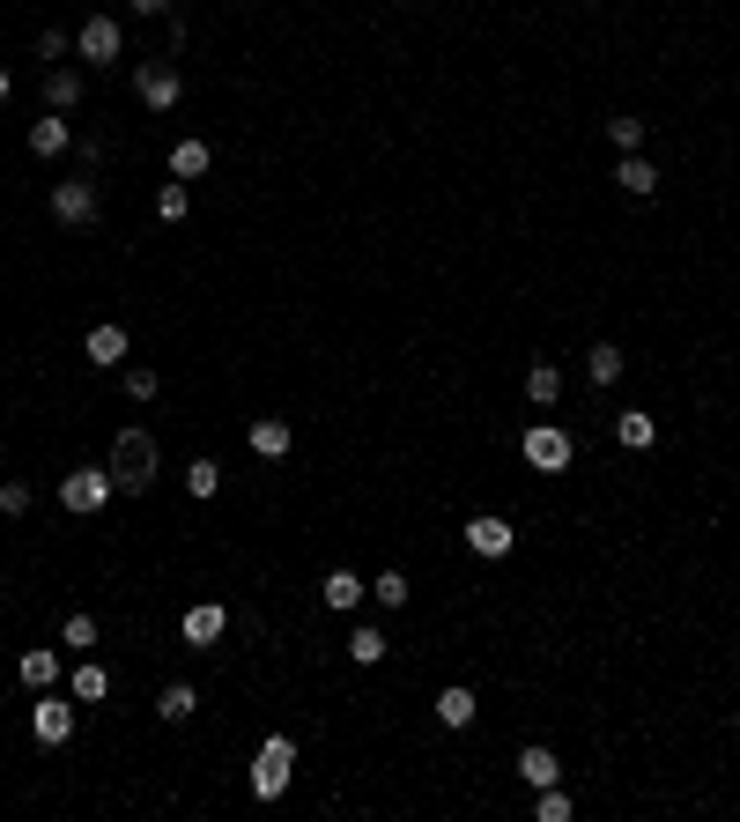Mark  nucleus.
Wrapping results in <instances>:
<instances>
[{"mask_svg":"<svg viewBox=\"0 0 740 822\" xmlns=\"http://www.w3.org/2000/svg\"><path fill=\"white\" fill-rule=\"evenodd\" d=\"M112 497H119V482H112V467H74V474H60V504H67L74 519H89V512H104Z\"/></svg>","mask_w":740,"mask_h":822,"instance_id":"3","label":"nucleus"},{"mask_svg":"<svg viewBox=\"0 0 740 822\" xmlns=\"http://www.w3.org/2000/svg\"><path fill=\"white\" fill-rule=\"evenodd\" d=\"M8 89H15V75H8V67H0V104H8Z\"/></svg>","mask_w":740,"mask_h":822,"instance_id":"37","label":"nucleus"},{"mask_svg":"<svg viewBox=\"0 0 740 822\" xmlns=\"http://www.w3.org/2000/svg\"><path fill=\"white\" fill-rule=\"evenodd\" d=\"M615 438H622V445H630V452H644V445H652V438H659V423H652L644 408H630V415H615Z\"/></svg>","mask_w":740,"mask_h":822,"instance_id":"27","label":"nucleus"},{"mask_svg":"<svg viewBox=\"0 0 740 822\" xmlns=\"http://www.w3.org/2000/svg\"><path fill=\"white\" fill-rule=\"evenodd\" d=\"M518 778L541 793V786H563V763H556V748H541V741H526L518 748Z\"/></svg>","mask_w":740,"mask_h":822,"instance_id":"16","label":"nucleus"},{"mask_svg":"<svg viewBox=\"0 0 740 822\" xmlns=\"http://www.w3.org/2000/svg\"><path fill=\"white\" fill-rule=\"evenodd\" d=\"M186 208H193V186H186V178H171V186L156 193V215H163V223H186Z\"/></svg>","mask_w":740,"mask_h":822,"instance_id":"29","label":"nucleus"},{"mask_svg":"<svg viewBox=\"0 0 740 822\" xmlns=\"http://www.w3.org/2000/svg\"><path fill=\"white\" fill-rule=\"evenodd\" d=\"M526 400H533V408H556V400H563V371H556L548 356L526 371Z\"/></svg>","mask_w":740,"mask_h":822,"instance_id":"23","label":"nucleus"},{"mask_svg":"<svg viewBox=\"0 0 740 822\" xmlns=\"http://www.w3.org/2000/svg\"><path fill=\"white\" fill-rule=\"evenodd\" d=\"M38 60H52V67H60V60H67V30H45V38H38Z\"/></svg>","mask_w":740,"mask_h":822,"instance_id":"35","label":"nucleus"},{"mask_svg":"<svg viewBox=\"0 0 740 822\" xmlns=\"http://www.w3.org/2000/svg\"><path fill=\"white\" fill-rule=\"evenodd\" d=\"M370 600H378V608H408V600H415L408 593V571H378L370 578Z\"/></svg>","mask_w":740,"mask_h":822,"instance_id":"28","label":"nucleus"},{"mask_svg":"<svg viewBox=\"0 0 740 822\" xmlns=\"http://www.w3.org/2000/svg\"><path fill=\"white\" fill-rule=\"evenodd\" d=\"M208 164H215V156H208V141H200V134H186V141H171V178H186V186H193V178L208 171Z\"/></svg>","mask_w":740,"mask_h":822,"instance_id":"19","label":"nucleus"},{"mask_svg":"<svg viewBox=\"0 0 740 822\" xmlns=\"http://www.w3.org/2000/svg\"><path fill=\"white\" fill-rule=\"evenodd\" d=\"M518 452H526V467H533V474H563L570 460H578L570 430H556V423H533L526 438H518Z\"/></svg>","mask_w":740,"mask_h":822,"instance_id":"4","label":"nucleus"},{"mask_svg":"<svg viewBox=\"0 0 740 822\" xmlns=\"http://www.w3.org/2000/svg\"><path fill=\"white\" fill-rule=\"evenodd\" d=\"M585 378L600 386V393L622 378V349H615V341H592V349H585Z\"/></svg>","mask_w":740,"mask_h":822,"instance_id":"24","label":"nucleus"},{"mask_svg":"<svg viewBox=\"0 0 740 822\" xmlns=\"http://www.w3.org/2000/svg\"><path fill=\"white\" fill-rule=\"evenodd\" d=\"M644 134H652V126H644L637 112H622V119H607V141H615L622 156H630V149H644Z\"/></svg>","mask_w":740,"mask_h":822,"instance_id":"31","label":"nucleus"},{"mask_svg":"<svg viewBox=\"0 0 740 822\" xmlns=\"http://www.w3.org/2000/svg\"><path fill=\"white\" fill-rule=\"evenodd\" d=\"M193 712H200L193 682H163V689H156V719H163V726H186Z\"/></svg>","mask_w":740,"mask_h":822,"instance_id":"18","label":"nucleus"},{"mask_svg":"<svg viewBox=\"0 0 740 822\" xmlns=\"http://www.w3.org/2000/svg\"><path fill=\"white\" fill-rule=\"evenodd\" d=\"M570 815H578V808H570L563 786H541V793H533V822H570Z\"/></svg>","mask_w":740,"mask_h":822,"instance_id":"30","label":"nucleus"},{"mask_svg":"<svg viewBox=\"0 0 740 822\" xmlns=\"http://www.w3.org/2000/svg\"><path fill=\"white\" fill-rule=\"evenodd\" d=\"M385 652H393V645H385V630H378V623H356V630H348V660H356V667H378Z\"/></svg>","mask_w":740,"mask_h":822,"instance_id":"21","label":"nucleus"},{"mask_svg":"<svg viewBox=\"0 0 740 822\" xmlns=\"http://www.w3.org/2000/svg\"><path fill=\"white\" fill-rule=\"evenodd\" d=\"M615 186H622L630 200H652V193H659V164H652L644 149H630V156L615 164Z\"/></svg>","mask_w":740,"mask_h":822,"instance_id":"13","label":"nucleus"},{"mask_svg":"<svg viewBox=\"0 0 740 822\" xmlns=\"http://www.w3.org/2000/svg\"><path fill=\"white\" fill-rule=\"evenodd\" d=\"M459 534H467V548H474V556H489V563H504V556L518 548L511 519H496V512H474V519L459 526Z\"/></svg>","mask_w":740,"mask_h":822,"instance_id":"10","label":"nucleus"},{"mask_svg":"<svg viewBox=\"0 0 740 822\" xmlns=\"http://www.w3.org/2000/svg\"><path fill=\"white\" fill-rule=\"evenodd\" d=\"M245 445L260 452V460H289V445H296V430L282 423V415H252V430H245Z\"/></svg>","mask_w":740,"mask_h":822,"instance_id":"12","label":"nucleus"},{"mask_svg":"<svg viewBox=\"0 0 740 822\" xmlns=\"http://www.w3.org/2000/svg\"><path fill=\"white\" fill-rule=\"evenodd\" d=\"M119 386H126V400H156V386H163V378L148 371V363H126V371H119Z\"/></svg>","mask_w":740,"mask_h":822,"instance_id":"33","label":"nucleus"},{"mask_svg":"<svg viewBox=\"0 0 740 822\" xmlns=\"http://www.w3.org/2000/svg\"><path fill=\"white\" fill-rule=\"evenodd\" d=\"M104 467H112V482H119L126 497H141L148 482H156V467H163V452H156V438H148V430H119Z\"/></svg>","mask_w":740,"mask_h":822,"instance_id":"1","label":"nucleus"},{"mask_svg":"<svg viewBox=\"0 0 740 822\" xmlns=\"http://www.w3.org/2000/svg\"><path fill=\"white\" fill-rule=\"evenodd\" d=\"M222 630H230V608H222V600H193V608L178 615V637H186L193 652L222 645Z\"/></svg>","mask_w":740,"mask_h":822,"instance_id":"9","label":"nucleus"},{"mask_svg":"<svg viewBox=\"0 0 740 822\" xmlns=\"http://www.w3.org/2000/svg\"><path fill=\"white\" fill-rule=\"evenodd\" d=\"M82 104V75L74 67H45V112H74Z\"/></svg>","mask_w":740,"mask_h":822,"instance_id":"20","label":"nucleus"},{"mask_svg":"<svg viewBox=\"0 0 740 822\" xmlns=\"http://www.w3.org/2000/svg\"><path fill=\"white\" fill-rule=\"evenodd\" d=\"M74 52H82L89 67H119V60H126V30H119V15H89V23L74 30Z\"/></svg>","mask_w":740,"mask_h":822,"instance_id":"5","label":"nucleus"},{"mask_svg":"<svg viewBox=\"0 0 740 822\" xmlns=\"http://www.w3.org/2000/svg\"><path fill=\"white\" fill-rule=\"evenodd\" d=\"M67 149H74V119H67V112L30 119V156H67Z\"/></svg>","mask_w":740,"mask_h":822,"instance_id":"14","label":"nucleus"},{"mask_svg":"<svg viewBox=\"0 0 740 822\" xmlns=\"http://www.w3.org/2000/svg\"><path fill=\"white\" fill-rule=\"evenodd\" d=\"M430 712H437L444 734H467V726H474V689H467V682H452V689H437Z\"/></svg>","mask_w":740,"mask_h":822,"instance_id":"15","label":"nucleus"},{"mask_svg":"<svg viewBox=\"0 0 740 822\" xmlns=\"http://www.w3.org/2000/svg\"><path fill=\"white\" fill-rule=\"evenodd\" d=\"M134 15H171V0H134Z\"/></svg>","mask_w":740,"mask_h":822,"instance_id":"36","label":"nucleus"},{"mask_svg":"<svg viewBox=\"0 0 740 822\" xmlns=\"http://www.w3.org/2000/svg\"><path fill=\"white\" fill-rule=\"evenodd\" d=\"M82 356H89L97 371H126V356H134V334L104 319V326H89V341H82Z\"/></svg>","mask_w":740,"mask_h":822,"instance_id":"11","label":"nucleus"},{"mask_svg":"<svg viewBox=\"0 0 740 822\" xmlns=\"http://www.w3.org/2000/svg\"><path fill=\"white\" fill-rule=\"evenodd\" d=\"M134 97H141L148 112H171V104L186 97V82H178L171 60H134Z\"/></svg>","mask_w":740,"mask_h":822,"instance_id":"6","label":"nucleus"},{"mask_svg":"<svg viewBox=\"0 0 740 822\" xmlns=\"http://www.w3.org/2000/svg\"><path fill=\"white\" fill-rule=\"evenodd\" d=\"M15 682H23V689H52V682H60V652H23V660H15Z\"/></svg>","mask_w":740,"mask_h":822,"instance_id":"22","label":"nucleus"},{"mask_svg":"<svg viewBox=\"0 0 740 822\" xmlns=\"http://www.w3.org/2000/svg\"><path fill=\"white\" fill-rule=\"evenodd\" d=\"M30 504H38V489H30V482H0V519H23Z\"/></svg>","mask_w":740,"mask_h":822,"instance_id":"34","label":"nucleus"},{"mask_svg":"<svg viewBox=\"0 0 740 822\" xmlns=\"http://www.w3.org/2000/svg\"><path fill=\"white\" fill-rule=\"evenodd\" d=\"M222 489V467L215 460H193V467H186V497H215Z\"/></svg>","mask_w":740,"mask_h":822,"instance_id":"32","label":"nucleus"},{"mask_svg":"<svg viewBox=\"0 0 740 822\" xmlns=\"http://www.w3.org/2000/svg\"><path fill=\"white\" fill-rule=\"evenodd\" d=\"M52 223H67V230L97 223V178H60L52 186Z\"/></svg>","mask_w":740,"mask_h":822,"instance_id":"7","label":"nucleus"},{"mask_svg":"<svg viewBox=\"0 0 740 822\" xmlns=\"http://www.w3.org/2000/svg\"><path fill=\"white\" fill-rule=\"evenodd\" d=\"M97 637H104L97 615H82V608H74L67 623H60V645H67V652H97Z\"/></svg>","mask_w":740,"mask_h":822,"instance_id":"26","label":"nucleus"},{"mask_svg":"<svg viewBox=\"0 0 740 822\" xmlns=\"http://www.w3.org/2000/svg\"><path fill=\"white\" fill-rule=\"evenodd\" d=\"M289 771H296V741L289 734H267L260 756H252V800H282L289 793Z\"/></svg>","mask_w":740,"mask_h":822,"instance_id":"2","label":"nucleus"},{"mask_svg":"<svg viewBox=\"0 0 740 822\" xmlns=\"http://www.w3.org/2000/svg\"><path fill=\"white\" fill-rule=\"evenodd\" d=\"M319 600H326V608H334V615H356V608H363V600H370V586H363V578H356V571H326Z\"/></svg>","mask_w":740,"mask_h":822,"instance_id":"17","label":"nucleus"},{"mask_svg":"<svg viewBox=\"0 0 740 822\" xmlns=\"http://www.w3.org/2000/svg\"><path fill=\"white\" fill-rule=\"evenodd\" d=\"M104 697H112V674L97 660H74V704H104Z\"/></svg>","mask_w":740,"mask_h":822,"instance_id":"25","label":"nucleus"},{"mask_svg":"<svg viewBox=\"0 0 740 822\" xmlns=\"http://www.w3.org/2000/svg\"><path fill=\"white\" fill-rule=\"evenodd\" d=\"M30 734L45 748L74 741V697H52V689H38V704H30Z\"/></svg>","mask_w":740,"mask_h":822,"instance_id":"8","label":"nucleus"}]
</instances>
